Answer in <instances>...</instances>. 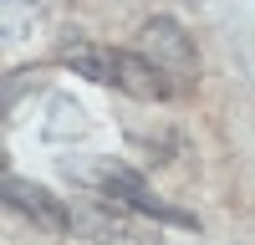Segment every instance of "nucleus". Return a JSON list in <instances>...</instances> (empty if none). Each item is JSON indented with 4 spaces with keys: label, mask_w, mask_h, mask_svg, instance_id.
<instances>
[{
    "label": "nucleus",
    "mask_w": 255,
    "mask_h": 245,
    "mask_svg": "<svg viewBox=\"0 0 255 245\" xmlns=\"http://www.w3.org/2000/svg\"><path fill=\"white\" fill-rule=\"evenodd\" d=\"M61 67L97 82V87H118L138 102H168L184 87V77L158 67L148 51H118V46H102V41H67L61 46Z\"/></svg>",
    "instance_id": "1"
},
{
    "label": "nucleus",
    "mask_w": 255,
    "mask_h": 245,
    "mask_svg": "<svg viewBox=\"0 0 255 245\" xmlns=\"http://www.w3.org/2000/svg\"><path fill=\"white\" fill-rule=\"evenodd\" d=\"M77 179L87 184V189H97L108 204H128V210H138V215L158 220V225H174V230H189V235L199 230L194 215H184V210H174V204H163L133 169H123V163H82Z\"/></svg>",
    "instance_id": "2"
},
{
    "label": "nucleus",
    "mask_w": 255,
    "mask_h": 245,
    "mask_svg": "<svg viewBox=\"0 0 255 245\" xmlns=\"http://www.w3.org/2000/svg\"><path fill=\"white\" fill-rule=\"evenodd\" d=\"M5 204H10V215H26L36 230H46V235H67V230H77V220H72V210L61 204L51 189H41V184H31V179H5Z\"/></svg>",
    "instance_id": "3"
},
{
    "label": "nucleus",
    "mask_w": 255,
    "mask_h": 245,
    "mask_svg": "<svg viewBox=\"0 0 255 245\" xmlns=\"http://www.w3.org/2000/svg\"><path fill=\"white\" fill-rule=\"evenodd\" d=\"M143 41V51L158 61V67H168L174 77H194L199 72V51H194V36H189L179 20H168V15H153L148 26L138 31Z\"/></svg>",
    "instance_id": "4"
},
{
    "label": "nucleus",
    "mask_w": 255,
    "mask_h": 245,
    "mask_svg": "<svg viewBox=\"0 0 255 245\" xmlns=\"http://www.w3.org/2000/svg\"><path fill=\"white\" fill-rule=\"evenodd\" d=\"M20 10H26V26H36L46 15V0H5V41H20Z\"/></svg>",
    "instance_id": "5"
}]
</instances>
